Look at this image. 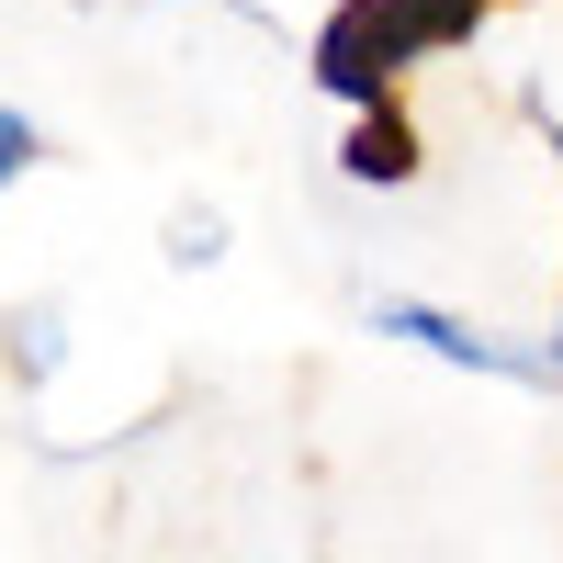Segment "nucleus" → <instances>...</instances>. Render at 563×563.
<instances>
[{
	"label": "nucleus",
	"instance_id": "obj_1",
	"mask_svg": "<svg viewBox=\"0 0 563 563\" xmlns=\"http://www.w3.org/2000/svg\"><path fill=\"white\" fill-rule=\"evenodd\" d=\"M485 12L496 0H339V12L316 23V90L327 102H395L406 90V68H429V57H451L462 34H485Z\"/></svg>",
	"mask_w": 563,
	"mask_h": 563
},
{
	"label": "nucleus",
	"instance_id": "obj_2",
	"mask_svg": "<svg viewBox=\"0 0 563 563\" xmlns=\"http://www.w3.org/2000/svg\"><path fill=\"white\" fill-rule=\"evenodd\" d=\"M372 339H406V350H429V361H451V372H496V384H541V361H530V350H507L496 327L451 316V305H417V294L372 305Z\"/></svg>",
	"mask_w": 563,
	"mask_h": 563
},
{
	"label": "nucleus",
	"instance_id": "obj_3",
	"mask_svg": "<svg viewBox=\"0 0 563 563\" xmlns=\"http://www.w3.org/2000/svg\"><path fill=\"white\" fill-rule=\"evenodd\" d=\"M339 180H350V192H406V180H417V124H406V102H361V113H350Z\"/></svg>",
	"mask_w": 563,
	"mask_h": 563
},
{
	"label": "nucleus",
	"instance_id": "obj_4",
	"mask_svg": "<svg viewBox=\"0 0 563 563\" xmlns=\"http://www.w3.org/2000/svg\"><path fill=\"white\" fill-rule=\"evenodd\" d=\"M12 372H23V384L57 372V305H12Z\"/></svg>",
	"mask_w": 563,
	"mask_h": 563
},
{
	"label": "nucleus",
	"instance_id": "obj_5",
	"mask_svg": "<svg viewBox=\"0 0 563 563\" xmlns=\"http://www.w3.org/2000/svg\"><path fill=\"white\" fill-rule=\"evenodd\" d=\"M45 158V135H34V113H12V102H0V192H12V180Z\"/></svg>",
	"mask_w": 563,
	"mask_h": 563
},
{
	"label": "nucleus",
	"instance_id": "obj_6",
	"mask_svg": "<svg viewBox=\"0 0 563 563\" xmlns=\"http://www.w3.org/2000/svg\"><path fill=\"white\" fill-rule=\"evenodd\" d=\"M214 249H225V225H214V214H180V225H169V260H180V271H203Z\"/></svg>",
	"mask_w": 563,
	"mask_h": 563
},
{
	"label": "nucleus",
	"instance_id": "obj_7",
	"mask_svg": "<svg viewBox=\"0 0 563 563\" xmlns=\"http://www.w3.org/2000/svg\"><path fill=\"white\" fill-rule=\"evenodd\" d=\"M530 361H541V384H563V316H552V339H541Z\"/></svg>",
	"mask_w": 563,
	"mask_h": 563
}]
</instances>
